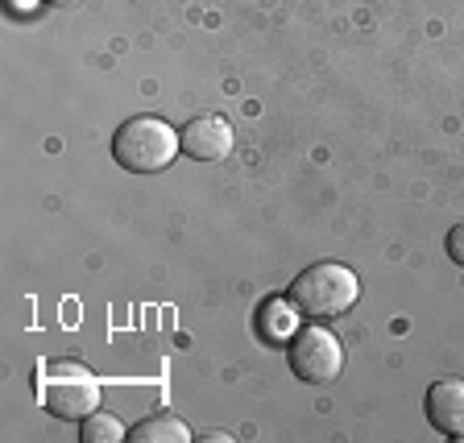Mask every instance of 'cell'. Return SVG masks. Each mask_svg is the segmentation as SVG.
I'll use <instances>...</instances> for the list:
<instances>
[{
  "instance_id": "obj_1",
  "label": "cell",
  "mask_w": 464,
  "mask_h": 443,
  "mask_svg": "<svg viewBox=\"0 0 464 443\" xmlns=\"http://www.w3.org/2000/svg\"><path fill=\"white\" fill-rule=\"evenodd\" d=\"M34 390H38L42 406H46L50 415L67 419V423H79V419L96 415L100 398H104L100 377L87 365H79V361H46V365H38Z\"/></svg>"
},
{
  "instance_id": "obj_2",
  "label": "cell",
  "mask_w": 464,
  "mask_h": 443,
  "mask_svg": "<svg viewBox=\"0 0 464 443\" xmlns=\"http://www.w3.org/2000/svg\"><path fill=\"white\" fill-rule=\"evenodd\" d=\"M290 299L315 323H328V319H340L357 307L361 299V282L357 274L340 265V261H315L299 278L290 282Z\"/></svg>"
},
{
  "instance_id": "obj_3",
  "label": "cell",
  "mask_w": 464,
  "mask_h": 443,
  "mask_svg": "<svg viewBox=\"0 0 464 443\" xmlns=\"http://www.w3.org/2000/svg\"><path fill=\"white\" fill-rule=\"evenodd\" d=\"M179 149H183L179 129H170L166 120H158V116H133V120H125L112 137V158H116V166L129 174L166 170V166H174Z\"/></svg>"
},
{
  "instance_id": "obj_4",
  "label": "cell",
  "mask_w": 464,
  "mask_h": 443,
  "mask_svg": "<svg viewBox=\"0 0 464 443\" xmlns=\"http://www.w3.org/2000/svg\"><path fill=\"white\" fill-rule=\"evenodd\" d=\"M290 369L307 386H332L344 369V348H340L336 332H328L324 323L299 328V336L290 340Z\"/></svg>"
},
{
  "instance_id": "obj_5",
  "label": "cell",
  "mask_w": 464,
  "mask_h": 443,
  "mask_svg": "<svg viewBox=\"0 0 464 443\" xmlns=\"http://www.w3.org/2000/svg\"><path fill=\"white\" fill-rule=\"evenodd\" d=\"M179 137H183V154L195 158V162H224L232 154V145H237V133L220 112L195 116L187 129H179Z\"/></svg>"
},
{
  "instance_id": "obj_6",
  "label": "cell",
  "mask_w": 464,
  "mask_h": 443,
  "mask_svg": "<svg viewBox=\"0 0 464 443\" xmlns=\"http://www.w3.org/2000/svg\"><path fill=\"white\" fill-rule=\"evenodd\" d=\"M427 419L440 435L464 439V381L460 377H440L427 390Z\"/></svg>"
},
{
  "instance_id": "obj_7",
  "label": "cell",
  "mask_w": 464,
  "mask_h": 443,
  "mask_svg": "<svg viewBox=\"0 0 464 443\" xmlns=\"http://www.w3.org/2000/svg\"><path fill=\"white\" fill-rule=\"evenodd\" d=\"M303 311L295 307V299H270L266 307L257 311V328H261V340L266 344H290V340L299 336V328H303Z\"/></svg>"
},
{
  "instance_id": "obj_8",
  "label": "cell",
  "mask_w": 464,
  "mask_h": 443,
  "mask_svg": "<svg viewBox=\"0 0 464 443\" xmlns=\"http://www.w3.org/2000/svg\"><path fill=\"white\" fill-rule=\"evenodd\" d=\"M133 443H191V427L174 415H154L129 431Z\"/></svg>"
},
{
  "instance_id": "obj_9",
  "label": "cell",
  "mask_w": 464,
  "mask_h": 443,
  "mask_svg": "<svg viewBox=\"0 0 464 443\" xmlns=\"http://www.w3.org/2000/svg\"><path fill=\"white\" fill-rule=\"evenodd\" d=\"M79 439L83 443H121V439H129V431L116 423L112 415H87Z\"/></svg>"
},
{
  "instance_id": "obj_10",
  "label": "cell",
  "mask_w": 464,
  "mask_h": 443,
  "mask_svg": "<svg viewBox=\"0 0 464 443\" xmlns=\"http://www.w3.org/2000/svg\"><path fill=\"white\" fill-rule=\"evenodd\" d=\"M448 257H452L456 265L464 270V224H456V228L448 232Z\"/></svg>"
},
{
  "instance_id": "obj_11",
  "label": "cell",
  "mask_w": 464,
  "mask_h": 443,
  "mask_svg": "<svg viewBox=\"0 0 464 443\" xmlns=\"http://www.w3.org/2000/svg\"><path fill=\"white\" fill-rule=\"evenodd\" d=\"M46 5H58V9H71V5H79V0H46Z\"/></svg>"
}]
</instances>
